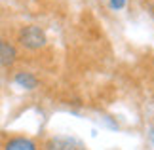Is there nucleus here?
Instances as JSON below:
<instances>
[{
    "label": "nucleus",
    "instance_id": "obj_1",
    "mask_svg": "<svg viewBox=\"0 0 154 150\" xmlns=\"http://www.w3.org/2000/svg\"><path fill=\"white\" fill-rule=\"evenodd\" d=\"M15 46L19 47V51H40L44 50L46 44H48V36H46V31L40 25H23L19 27V31L15 34Z\"/></svg>",
    "mask_w": 154,
    "mask_h": 150
},
{
    "label": "nucleus",
    "instance_id": "obj_2",
    "mask_svg": "<svg viewBox=\"0 0 154 150\" xmlns=\"http://www.w3.org/2000/svg\"><path fill=\"white\" fill-rule=\"evenodd\" d=\"M0 150H42L36 139L29 135H10L0 145Z\"/></svg>",
    "mask_w": 154,
    "mask_h": 150
},
{
    "label": "nucleus",
    "instance_id": "obj_3",
    "mask_svg": "<svg viewBox=\"0 0 154 150\" xmlns=\"http://www.w3.org/2000/svg\"><path fill=\"white\" fill-rule=\"evenodd\" d=\"M11 82L19 89H23V91H34L40 86L38 76L32 70H27V69H14L11 70Z\"/></svg>",
    "mask_w": 154,
    "mask_h": 150
},
{
    "label": "nucleus",
    "instance_id": "obj_4",
    "mask_svg": "<svg viewBox=\"0 0 154 150\" xmlns=\"http://www.w3.org/2000/svg\"><path fill=\"white\" fill-rule=\"evenodd\" d=\"M17 61H19V47L15 46L14 40H6L0 46V69L14 70Z\"/></svg>",
    "mask_w": 154,
    "mask_h": 150
},
{
    "label": "nucleus",
    "instance_id": "obj_5",
    "mask_svg": "<svg viewBox=\"0 0 154 150\" xmlns=\"http://www.w3.org/2000/svg\"><path fill=\"white\" fill-rule=\"evenodd\" d=\"M42 150H86V146L76 137L57 135V137H50Z\"/></svg>",
    "mask_w": 154,
    "mask_h": 150
},
{
    "label": "nucleus",
    "instance_id": "obj_6",
    "mask_svg": "<svg viewBox=\"0 0 154 150\" xmlns=\"http://www.w3.org/2000/svg\"><path fill=\"white\" fill-rule=\"evenodd\" d=\"M126 2L128 0H109V4H110V8L112 10H122V8H126Z\"/></svg>",
    "mask_w": 154,
    "mask_h": 150
},
{
    "label": "nucleus",
    "instance_id": "obj_7",
    "mask_svg": "<svg viewBox=\"0 0 154 150\" xmlns=\"http://www.w3.org/2000/svg\"><path fill=\"white\" fill-rule=\"evenodd\" d=\"M146 135H149V141L154 145V125H150V127H149V133H146Z\"/></svg>",
    "mask_w": 154,
    "mask_h": 150
},
{
    "label": "nucleus",
    "instance_id": "obj_8",
    "mask_svg": "<svg viewBox=\"0 0 154 150\" xmlns=\"http://www.w3.org/2000/svg\"><path fill=\"white\" fill-rule=\"evenodd\" d=\"M2 42H4V36H2V32H0V46H2Z\"/></svg>",
    "mask_w": 154,
    "mask_h": 150
},
{
    "label": "nucleus",
    "instance_id": "obj_9",
    "mask_svg": "<svg viewBox=\"0 0 154 150\" xmlns=\"http://www.w3.org/2000/svg\"><path fill=\"white\" fill-rule=\"evenodd\" d=\"M0 105H2V99H0Z\"/></svg>",
    "mask_w": 154,
    "mask_h": 150
}]
</instances>
